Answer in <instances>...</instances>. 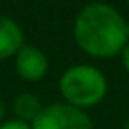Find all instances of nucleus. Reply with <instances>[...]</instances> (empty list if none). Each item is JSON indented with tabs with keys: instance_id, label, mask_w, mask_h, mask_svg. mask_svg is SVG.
I'll return each mask as SVG.
<instances>
[{
	"instance_id": "6e6552de",
	"label": "nucleus",
	"mask_w": 129,
	"mask_h": 129,
	"mask_svg": "<svg viewBox=\"0 0 129 129\" xmlns=\"http://www.w3.org/2000/svg\"><path fill=\"white\" fill-rule=\"evenodd\" d=\"M120 60H122V66H124L125 73L129 74V41H127V44L124 46V50L120 51Z\"/></svg>"
},
{
	"instance_id": "1a4fd4ad",
	"label": "nucleus",
	"mask_w": 129,
	"mask_h": 129,
	"mask_svg": "<svg viewBox=\"0 0 129 129\" xmlns=\"http://www.w3.org/2000/svg\"><path fill=\"white\" fill-rule=\"evenodd\" d=\"M4 117H6V104L2 103V99H0V124L4 122Z\"/></svg>"
},
{
	"instance_id": "9d476101",
	"label": "nucleus",
	"mask_w": 129,
	"mask_h": 129,
	"mask_svg": "<svg viewBox=\"0 0 129 129\" xmlns=\"http://www.w3.org/2000/svg\"><path fill=\"white\" fill-rule=\"evenodd\" d=\"M124 129H129V117H127L125 122H124Z\"/></svg>"
},
{
	"instance_id": "0eeeda50",
	"label": "nucleus",
	"mask_w": 129,
	"mask_h": 129,
	"mask_svg": "<svg viewBox=\"0 0 129 129\" xmlns=\"http://www.w3.org/2000/svg\"><path fill=\"white\" fill-rule=\"evenodd\" d=\"M0 129H32V125L23 122V120L11 118V120H4L2 124H0Z\"/></svg>"
},
{
	"instance_id": "f03ea898",
	"label": "nucleus",
	"mask_w": 129,
	"mask_h": 129,
	"mask_svg": "<svg viewBox=\"0 0 129 129\" xmlns=\"http://www.w3.org/2000/svg\"><path fill=\"white\" fill-rule=\"evenodd\" d=\"M58 90L67 104L87 110L104 99L108 92V81L95 66L76 64L62 73Z\"/></svg>"
},
{
	"instance_id": "423d86ee",
	"label": "nucleus",
	"mask_w": 129,
	"mask_h": 129,
	"mask_svg": "<svg viewBox=\"0 0 129 129\" xmlns=\"http://www.w3.org/2000/svg\"><path fill=\"white\" fill-rule=\"evenodd\" d=\"M14 113H16V118L18 120H23L27 124H32L39 113L43 111V104L39 101V97L32 92H23L20 94L16 99H14Z\"/></svg>"
},
{
	"instance_id": "39448f33",
	"label": "nucleus",
	"mask_w": 129,
	"mask_h": 129,
	"mask_svg": "<svg viewBox=\"0 0 129 129\" xmlns=\"http://www.w3.org/2000/svg\"><path fill=\"white\" fill-rule=\"evenodd\" d=\"M25 44V36L21 27L9 16L0 14V60L16 57V53Z\"/></svg>"
},
{
	"instance_id": "7ed1b4c3",
	"label": "nucleus",
	"mask_w": 129,
	"mask_h": 129,
	"mask_svg": "<svg viewBox=\"0 0 129 129\" xmlns=\"http://www.w3.org/2000/svg\"><path fill=\"white\" fill-rule=\"evenodd\" d=\"M30 125L32 129H94L87 111L67 103L43 106V111Z\"/></svg>"
},
{
	"instance_id": "9b49d317",
	"label": "nucleus",
	"mask_w": 129,
	"mask_h": 129,
	"mask_svg": "<svg viewBox=\"0 0 129 129\" xmlns=\"http://www.w3.org/2000/svg\"><path fill=\"white\" fill-rule=\"evenodd\" d=\"M125 32H127V39H129V21L125 23Z\"/></svg>"
},
{
	"instance_id": "f8f14e48",
	"label": "nucleus",
	"mask_w": 129,
	"mask_h": 129,
	"mask_svg": "<svg viewBox=\"0 0 129 129\" xmlns=\"http://www.w3.org/2000/svg\"><path fill=\"white\" fill-rule=\"evenodd\" d=\"M125 2H127V4H129V0H125Z\"/></svg>"
},
{
	"instance_id": "20e7f679",
	"label": "nucleus",
	"mask_w": 129,
	"mask_h": 129,
	"mask_svg": "<svg viewBox=\"0 0 129 129\" xmlns=\"http://www.w3.org/2000/svg\"><path fill=\"white\" fill-rule=\"evenodd\" d=\"M14 67L20 78L27 81H39L46 76L50 69V62L43 50L32 44H23L14 57Z\"/></svg>"
},
{
	"instance_id": "f257e3e1",
	"label": "nucleus",
	"mask_w": 129,
	"mask_h": 129,
	"mask_svg": "<svg viewBox=\"0 0 129 129\" xmlns=\"http://www.w3.org/2000/svg\"><path fill=\"white\" fill-rule=\"evenodd\" d=\"M125 23V18L110 4H87L74 20V41L88 57L111 58L120 55L129 41Z\"/></svg>"
}]
</instances>
